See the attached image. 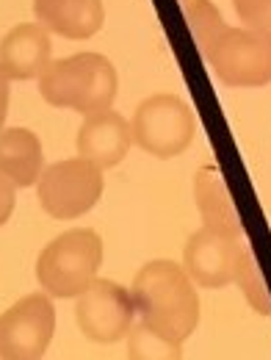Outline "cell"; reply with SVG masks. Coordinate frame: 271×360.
Wrapping results in <instances>:
<instances>
[{"label":"cell","mask_w":271,"mask_h":360,"mask_svg":"<svg viewBox=\"0 0 271 360\" xmlns=\"http://www.w3.org/2000/svg\"><path fill=\"white\" fill-rule=\"evenodd\" d=\"M136 314L166 338L185 341L199 324V294L183 264L169 258L147 261L131 285Z\"/></svg>","instance_id":"cell-1"},{"label":"cell","mask_w":271,"mask_h":360,"mask_svg":"<svg viewBox=\"0 0 271 360\" xmlns=\"http://www.w3.org/2000/svg\"><path fill=\"white\" fill-rule=\"evenodd\" d=\"M119 91V75L103 53H75L58 58L39 75V94L53 108L94 114L111 108Z\"/></svg>","instance_id":"cell-2"},{"label":"cell","mask_w":271,"mask_h":360,"mask_svg":"<svg viewBox=\"0 0 271 360\" xmlns=\"http://www.w3.org/2000/svg\"><path fill=\"white\" fill-rule=\"evenodd\" d=\"M103 266V238L91 227H72L47 241L37 258V283L53 300H75Z\"/></svg>","instance_id":"cell-3"},{"label":"cell","mask_w":271,"mask_h":360,"mask_svg":"<svg viewBox=\"0 0 271 360\" xmlns=\"http://www.w3.org/2000/svg\"><path fill=\"white\" fill-rule=\"evenodd\" d=\"M131 134L136 147L147 155L161 161L178 158L197 136V117L178 94H152L136 105Z\"/></svg>","instance_id":"cell-4"},{"label":"cell","mask_w":271,"mask_h":360,"mask_svg":"<svg viewBox=\"0 0 271 360\" xmlns=\"http://www.w3.org/2000/svg\"><path fill=\"white\" fill-rule=\"evenodd\" d=\"M103 188H105L103 167H97L84 155H75L42 169L37 180V200L50 219L67 222L89 214L100 202Z\"/></svg>","instance_id":"cell-5"},{"label":"cell","mask_w":271,"mask_h":360,"mask_svg":"<svg viewBox=\"0 0 271 360\" xmlns=\"http://www.w3.org/2000/svg\"><path fill=\"white\" fill-rule=\"evenodd\" d=\"M202 53L227 89H260L271 84V34L227 25Z\"/></svg>","instance_id":"cell-6"},{"label":"cell","mask_w":271,"mask_h":360,"mask_svg":"<svg viewBox=\"0 0 271 360\" xmlns=\"http://www.w3.org/2000/svg\"><path fill=\"white\" fill-rule=\"evenodd\" d=\"M55 335V305L45 291L17 300L0 314V360L42 358Z\"/></svg>","instance_id":"cell-7"},{"label":"cell","mask_w":271,"mask_h":360,"mask_svg":"<svg viewBox=\"0 0 271 360\" xmlns=\"http://www.w3.org/2000/svg\"><path fill=\"white\" fill-rule=\"evenodd\" d=\"M75 321L94 344H117L128 338L136 321L133 294L105 277H94L86 291L75 297Z\"/></svg>","instance_id":"cell-8"},{"label":"cell","mask_w":271,"mask_h":360,"mask_svg":"<svg viewBox=\"0 0 271 360\" xmlns=\"http://www.w3.org/2000/svg\"><path fill=\"white\" fill-rule=\"evenodd\" d=\"M241 255L238 238L199 227L188 236L183 247V269L199 288H225L235 277V264Z\"/></svg>","instance_id":"cell-9"},{"label":"cell","mask_w":271,"mask_h":360,"mask_svg":"<svg viewBox=\"0 0 271 360\" xmlns=\"http://www.w3.org/2000/svg\"><path fill=\"white\" fill-rule=\"evenodd\" d=\"M53 64L50 31L37 22H20L0 39V70L11 81H39Z\"/></svg>","instance_id":"cell-10"},{"label":"cell","mask_w":271,"mask_h":360,"mask_svg":"<svg viewBox=\"0 0 271 360\" xmlns=\"http://www.w3.org/2000/svg\"><path fill=\"white\" fill-rule=\"evenodd\" d=\"M133 147V134H131V122L117 114L114 108H103L84 117V125L75 139V150L78 155L94 161L103 169H111L117 164L125 161V155Z\"/></svg>","instance_id":"cell-11"},{"label":"cell","mask_w":271,"mask_h":360,"mask_svg":"<svg viewBox=\"0 0 271 360\" xmlns=\"http://www.w3.org/2000/svg\"><path fill=\"white\" fill-rule=\"evenodd\" d=\"M194 205L199 211L202 227L232 236V238L244 236L241 214L235 208V200H232V194H230L216 164H205V167L197 169V175H194Z\"/></svg>","instance_id":"cell-12"},{"label":"cell","mask_w":271,"mask_h":360,"mask_svg":"<svg viewBox=\"0 0 271 360\" xmlns=\"http://www.w3.org/2000/svg\"><path fill=\"white\" fill-rule=\"evenodd\" d=\"M34 14L50 34L70 42L91 39L105 22L103 0H34Z\"/></svg>","instance_id":"cell-13"},{"label":"cell","mask_w":271,"mask_h":360,"mask_svg":"<svg viewBox=\"0 0 271 360\" xmlns=\"http://www.w3.org/2000/svg\"><path fill=\"white\" fill-rule=\"evenodd\" d=\"M45 169L42 139L28 128H0V175L17 188L37 186Z\"/></svg>","instance_id":"cell-14"},{"label":"cell","mask_w":271,"mask_h":360,"mask_svg":"<svg viewBox=\"0 0 271 360\" xmlns=\"http://www.w3.org/2000/svg\"><path fill=\"white\" fill-rule=\"evenodd\" d=\"M232 283L238 285L241 297L246 300V305H249L255 314L271 316V291H269V285H266V277H263V271H260L258 255L252 252V247H241Z\"/></svg>","instance_id":"cell-15"},{"label":"cell","mask_w":271,"mask_h":360,"mask_svg":"<svg viewBox=\"0 0 271 360\" xmlns=\"http://www.w3.org/2000/svg\"><path fill=\"white\" fill-rule=\"evenodd\" d=\"M128 358L133 360H180L183 344L175 338H166L147 321H133L128 333Z\"/></svg>","instance_id":"cell-16"},{"label":"cell","mask_w":271,"mask_h":360,"mask_svg":"<svg viewBox=\"0 0 271 360\" xmlns=\"http://www.w3.org/2000/svg\"><path fill=\"white\" fill-rule=\"evenodd\" d=\"M183 14L191 31V39L199 50H205L227 28L222 11L216 8L213 0H183Z\"/></svg>","instance_id":"cell-17"},{"label":"cell","mask_w":271,"mask_h":360,"mask_svg":"<svg viewBox=\"0 0 271 360\" xmlns=\"http://www.w3.org/2000/svg\"><path fill=\"white\" fill-rule=\"evenodd\" d=\"M232 8L246 28L271 34V0H232Z\"/></svg>","instance_id":"cell-18"},{"label":"cell","mask_w":271,"mask_h":360,"mask_svg":"<svg viewBox=\"0 0 271 360\" xmlns=\"http://www.w3.org/2000/svg\"><path fill=\"white\" fill-rule=\"evenodd\" d=\"M14 205H17V186L8 178L0 175V227L11 219Z\"/></svg>","instance_id":"cell-19"},{"label":"cell","mask_w":271,"mask_h":360,"mask_svg":"<svg viewBox=\"0 0 271 360\" xmlns=\"http://www.w3.org/2000/svg\"><path fill=\"white\" fill-rule=\"evenodd\" d=\"M8 100H11V78L0 70V128H6L8 117Z\"/></svg>","instance_id":"cell-20"}]
</instances>
